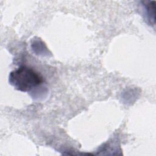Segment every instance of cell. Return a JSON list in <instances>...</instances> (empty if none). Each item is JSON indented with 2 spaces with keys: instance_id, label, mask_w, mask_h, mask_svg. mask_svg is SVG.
I'll use <instances>...</instances> for the list:
<instances>
[{
  "instance_id": "6da1fadb",
  "label": "cell",
  "mask_w": 156,
  "mask_h": 156,
  "mask_svg": "<svg viewBox=\"0 0 156 156\" xmlns=\"http://www.w3.org/2000/svg\"><path fill=\"white\" fill-rule=\"evenodd\" d=\"M9 81L17 90L27 92L41 85L43 78L32 68L22 66L10 73Z\"/></svg>"
},
{
  "instance_id": "7a4b0ae2",
  "label": "cell",
  "mask_w": 156,
  "mask_h": 156,
  "mask_svg": "<svg viewBox=\"0 0 156 156\" xmlns=\"http://www.w3.org/2000/svg\"><path fill=\"white\" fill-rule=\"evenodd\" d=\"M155 1H148L143 4L146 19L151 24L155 23Z\"/></svg>"
}]
</instances>
